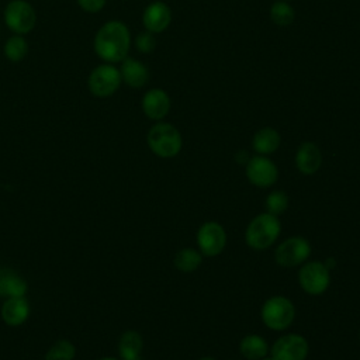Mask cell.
<instances>
[{"label":"cell","mask_w":360,"mask_h":360,"mask_svg":"<svg viewBox=\"0 0 360 360\" xmlns=\"http://www.w3.org/2000/svg\"><path fill=\"white\" fill-rule=\"evenodd\" d=\"M121 79L132 89H141L149 82V70L145 63L134 58H125L120 68Z\"/></svg>","instance_id":"obj_14"},{"label":"cell","mask_w":360,"mask_h":360,"mask_svg":"<svg viewBox=\"0 0 360 360\" xmlns=\"http://www.w3.org/2000/svg\"><path fill=\"white\" fill-rule=\"evenodd\" d=\"M4 22L14 34L24 35L35 27L37 14L27 0H11L4 8Z\"/></svg>","instance_id":"obj_6"},{"label":"cell","mask_w":360,"mask_h":360,"mask_svg":"<svg viewBox=\"0 0 360 360\" xmlns=\"http://www.w3.org/2000/svg\"><path fill=\"white\" fill-rule=\"evenodd\" d=\"M76 1L83 11L94 14V13H98L103 10L107 0H76Z\"/></svg>","instance_id":"obj_27"},{"label":"cell","mask_w":360,"mask_h":360,"mask_svg":"<svg viewBox=\"0 0 360 360\" xmlns=\"http://www.w3.org/2000/svg\"><path fill=\"white\" fill-rule=\"evenodd\" d=\"M100 360H118V359H114V357H103Z\"/></svg>","instance_id":"obj_31"},{"label":"cell","mask_w":360,"mask_h":360,"mask_svg":"<svg viewBox=\"0 0 360 360\" xmlns=\"http://www.w3.org/2000/svg\"><path fill=\"white\" fill-rule=\"evenodd\" d=\"M280 231L281 225L277 217L269 212H263L249 222L245 232V239L250 248L263 250L276 242Z\"/></svg>","instance_id":"obj_2"},{"label":"cell","mask_w":360,"mask_h":360,"mask_svg":"<svg viewBox=\"0 0 360 360\" xmlns=\"http://www.w3.org/2000/svg\"><path fill=\"white\" fill-rule=\"evenodd\" d=\"M270 18L276 25L287 27L294 21L295 11L287 1L280 0V1H276V3L271 4Z\"/></svg>","instance_id":"obj_23"},{"label":"cell","mask_w":360,"mask_h":360,"mask_svg":"<svg viewBox=\"0 0 360 360\" xmlns=\"http://www.w3.org/2000/svg\"><path fill=\"white\" fill-rule=\"evenodd\" d=\"M287 205H288V197L284 191L281 190H274L271 191L267 198H266V208H267V212L269 214H273V215H278V214H283L285 210H287Z\"/></svg>","instance_id":"obj_25"},{"label":"cell","mask_w":360,"mask_h":360,"mask_svg":"<svg viewBox=\"0 0 360 360\" xmlns=\"http://www.w3.org/2000/svg\"><path fill=\"white\" fill-rule=\"evenodd\" d=\"M146 141L150 150L160 158L176 156L180 152L183 145L179 129L169 122L155 124L149 129Z\"/></svg>","instance_id":"obj_3"},{"label":"cell","mask_w":360,"mask_h":360,"mask_svg":"<svg viewBox=\"0 0 360 360\" xmlns=\"http://www.w3.org/2000/svg\"><path fill=\"white\" fill-rule=\"evenodd\" d=\"M226 243V233L222 225L210 221L200 226L197 232V245L201 255L214 257L218 256Z\"/></svg>","instance_id":"obj_9"},{"label":"cell","mask_w":360,"mask_h":360,"mask_svg":"<svg viewBox=\"0 0 360 360\" xmlns=\"http://www.w3.org/2000/svg\"><path fill=\"white\" fill-rule=\"evenodd\" d=\"M135 45H136V49L142 53H149L155 49V45H156V39L153 37L152 32L149 31H143L141 34H138L136 39H135Z\"/></svg>","instance_id":"obj_26"},{"label":"cell","mask_w":360,"mask_h":360,"mask_svg":"<svg viewBox=\"0 0 360 360\" xmlns=\"http://www.w3.org/2000/svg\"><path fill=\"white\" fill-rule=\"evenodd\" d=\"M122 79L120 69L112 63H104L96 66L87 79V86L91 94L96 97L112 96L121 86Z\"/></svg>","instance_id":"obj_5"},{"label":"cell","mask_w":360,"mask_h":360,"mask_svg":"<svg viewBox=\"0 0 360 360\" xmlns=\"http://www.w3.org/2000/svg\"><path fill=\"white\" fill-rule=\"evenodd\" d=\"M263 323L273 330L287 329L295 316L294 304L283 295H274L266 300L260 311Z\"/></svg>","instance_id":"obj_4"},{"label":"cell","mask_w":360,"mask_h":360,"mask_svg":"<svg viewBox=\"0 0 360 360\" xmlns=\"http://www.w3.org/2000/svg\"><path fill=\"white\" fill-rule=\"evenodd\" d=\"M322 155L314 142H304L295 153V166L302 174H314L319 170Z\"/></svg>","instance_id":"obj_15"},{"label":"cell","mask_w":360,"mask_h":360,"mask_svg":"<svg viewBox=\"0 0 360 360\" xmlns=\"http://www.w3.org/2000/svg\"><path fill=\"white\" fill-rule=\"evenodd\" d=\"M280 142H281L280 134L274 128L264 127L253 135L252 146L259 155L266 156V155H270V153L276 152L280 146Z\"/></svg>","instance_id":"obj_18"},{"label":"cell","mask_w":360,"mask_h":360,"mask_svg":"<svg viewBox=\"0 0 360 360\" xmlns=\"http://www.w3.org/2000/svg\"><path fill=\"white\" fill-rule=\"evenodd\" d=\"M169 110H170V98L165 90L150 89L143 94L142 111L148 118L153 121H160L167 115Z\"/></svg>","instance_id":"obj_13"},{"label":"cell","mask_w":360,"mask_h":360,"mask_svg":"<svg viewBox=\"0 0 360 360\" xmlns=\"http://www.w3.org/2000/svg\"><path fill=\"white\" fill-rule=\"evenodd\" d=\"M260 360H276V359H274L271 354H270V356H267V354H266V356H264V357H262Z\"/></svg>","instance_id":"obj_30"},{"label":"cell","mask_w":360,"mask_h":360,"mask_svg":"<svg viewBox=\"0 0 360 360\" xmlns=\"http://www.w3.org/2000/svg\"><path fill=\"white\" fill-rule=\"evenodd\" d=\"M30 315L28 302L24 297L7 298L1 307V318L10 326H18L27 321Z\"/></svg>","instance_id":"obj_16"},{"label":"cell","mask_w":360,"mask_h":360,"mask_svg":"<svg viewBox=\"0 0 360 360\" xmlns=\"http://www.w3.org/2000/svg\"><path fill=\"white\" fill-rule=\"evenodd\" d=\"M308 350L309 346L304 336L287 333L273 343L270 353L276 360H305Z\"/></svg>","instance_id":"obj_10"},{"label":"cell","mask_w":360,"mask_h":360,"mask_svg":"<svg viewBox=\"0 0 360 360\" xmlns=\"http://www.w3.org/2000/svg\"><path fill=\"white\" fill-rule=\"evenodd\" d=\"M240 353L249 360H260L267 354V342L259 335H248L240 340Z\"/></svg>","instance_id":"obj_20"},{"label":"cell","mask_w":360,"mask_h":360,"mask_svg":"<svg viewBox=\"0 0 360 360\" xmlns=\"http://www.w3.org/2000/svg\"><path fill=\"white\" fill-rule=\"evenodd\" d=\"M323 264H325L328 269L335 267V260H333V259H332V260H330V259H328V262H326V263H323Z\"/></svg>","instance_id":"obj_29"},{"label":"cell","mask_w":360,"mask_h":360,"mask_svg":"<svg viewBox=\"0 0 360 360\" xmlns=\"http://www.w3.org/2000/svg\"><path fill=\"white\" fill-rule=\"evenodd\" d=\"M27 283L10 269H0V297H24Z\"/></svg>","instance_id":"obj_17"},{"label":"cell","mask_w":360,"mask_h":360,"mask_svg":"<svg viewBox=\"0 0 360 360\" xmlns=\"http://www.w3.org/2000/svg\"><path fill=\"white\" fill-rule=\"evenodd\" d=\"M131 34L120 20L107 21L94 37V51L107 63L122 62L129 52Z\"/></svg>","instance_id":"obj_1"},{"label":"cell","mask_w":360,"mask_h":360,"mask_svg":"<svg viewBox=\"0 0 360 360\" xmlns=\"http://www.w3.org/2000/svg\"><path fill=\"white\" fill-rule=\"evenodd\" d=\"M235 158H236V162H238L239 165H246V163L249 162V159H250L246 150H239Z\"/></svg>","instance_id":"obj_28"},{"label":"cell","mask_w":360,"mask_h":360,"mask_svg":"<svg viewBox=\"0 0 360 360\" xmlns=\"http://www.w3.org/2000/svg\"><path fill=\"white\" fill-rule=\"evenodd\" d=\"M309 242L302 236H291L277 246L274 259L281 267H295L302 264L309 257Z\"/></svg>","instance_id":"obj_7"},{"label":"cell","mask_w":360,"mask_h":360,"mask_svg":"<svg viewBox=\"0 0 360 360\" xmlns=\"http://www.w3.org/2000/svg\"><path fill=\"white\" fill-rule=\"evenodd\" d=\"M76 354V349L69 340H58L48 350L45 360H73Z\"/></svg>","instance_id":"obj_24"},{"label":"cell","mask_w":360,"mask_h":360,"mask_svg":"<svg viewBox=\"0 0 360 360\" xmlns=\"http://www.w3.org/2000/svg\"><path fill=\"white\" fill-rule=\"evenodd\" d=\"M170 21H172V10L166 3L160 0L152 1L143 10V14H142L143 27L146 28V31L152 34L163 32L170 25Z\"/></svg>","instance_id":"obj_12"},{"label":"cell","mask_w":360,"mask_h":360,"mask_svg":"<svg viewBox=\"0 0 360 360\" xmlns=\"http://www.w3.org/2000/svg\"><path fill=\"white\" fill-rule=\"evenodd\" d=\"M142 350V338L135 330H127L121 335L118 343V352L122 360H139Z\"/></svg>","instance_id":"obj_19"},{"label":"cell","mask_w":360,"mask_h":360,"mask_svg":"<svg viewBox=\"0 0 360 360\" xmlns=\"http://www.w3.org/2000/svg\"><path fill=\"white\" fill-rule=\"evenodd\" d=\"M298 281L301 288L311 294L319 295L326 291L330 283L329 269L321 262H309L305 263L298 273Z\"/></svg>","instance_id":"obj_8"},{"label":"cell","mask_w":360,"mask_h":360,"mask_svg":"<svg viewBox=\"0 0 360 360\" xmlns=\"http://www.w3.org/2000/svg\"><path fill=\"white\" fill-rule=\"evenodd\" d=\"M284 1H287V0H284Z\"/></svg>","instance_id":"obj_33"},{"label":"cell","mask_w":360,"mask_h":360,"mask_svg":"<svg viewBox=\"0 0 360 360\" xmlns=\"http://www.w3.org/2000/svg\"><path fill=\"white\" fill-rule=\"evenodd\" d=\"M28 53V42L22 35H13L4 44V55L11 62L22 60Z\"/></svg>","instance_id":"obj_22"},{"label":"cell","mask_w":360,"mask_h":360,"mask_svg":"<svg viewBox=\"0 0 360 360\" xmlns=\"http://www.w3.org/2000/svg\"><path fill=\"white\" fill-rule=\"evenodd\" d=\"M200 360H215V359H212V357H202V359H200Z\"/></svg>","instance_id":"obj_32"},{"label":"cell","mask_w":360,"mask_h":360,"mask_svg":"<svg viewBox=\"0 0 360 360\" xmlns=\"http://www.w3.org/2000/svg\"><path fill=\"white\" fill-rule=\"evenodd\" d=\"M246 176L253 186L259 188H267L276 183L278 170L273 160L264 155H257L250 158L246 163Z\"/></svg>","instance_id":"obj_11"},{"label":"cell","mask_w":360,"mask_h":360,"mask_svg":"<svg viewBox=\"0 0 360 360\" xmlns=\"http://www.w3.org/2000/svg\"><path fill=\"white\" fill-rule=\"evenodd\" d=\"M202 262V255L200 250H195L193 248H186L177 252L174 257V266L184 273L194 271L195 269L200 267Z\"/></svg>","instance_id":"obj_21"}]
</instances>
